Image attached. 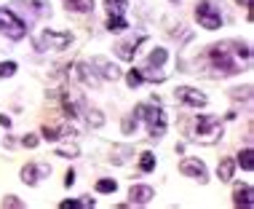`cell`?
I'll use <instances>...</instances> for the list:
<instances>
[{"label":"cell","instance_id":"6da1fadb","mask_svg":"<svg viewBox=\"0 0 254 209\" xmlns=\"http://www.w3.org/2000/svg\"><path fill=\"white\" fill-rule=\"evenodd\" d=\"M136 121H145L147 123V134L153 137H164L166 132V115H164V110H161V104L158 100H153V102H142V104H136Z\"/></svg>","mask_w":254,"mask_h":209},{"label":"cell","instance_id":"7a4b0ae2","mask_svg":"<svg viewBox=\"0 0 254 209\" xmlns=\"http://www.w3.org/2000/svg\"><path fill=\"white\" fill-rule=\"evenodd\" d=\"M222 137V123L214 115H198L195 118V140L204 142V145H214V142Z\"/></svg>","mask_w":254,"mask_h":209},{"label":"cell","instance_id":"3957f363","mask_svg":"<svg viewBox=\"0 0 254 209\" xmlns=\"http://www.w3.org/2000/svg\"><path fill=\"white\" fill-rule=\"evenodd\" d=\"M209 62H212V67H217L222 75L238 73V64L230 56V49H227V46H212L209 49Z\"/></svg>","mask_w":254,"mask_h":209},{"label":"cell","instance_id":"277c9868","mask_svg":"<svg viewBox=\"0 0 254 209\" xmlns=\"http://www.w3.org/2000/svg\"><path fill=\"white\" fill-rule=\"evenodd\" d=\"M0 30H3L11 41H22V38L27 35L24 22L14 14V11H8V8H0Z\"/></svg>","mask_w":254,"mask_h":209},{"label":"cell","instance_id":"5b68a950","mask_svg":"<svg viewBox=\"0 0 254 209\" xmlns=\"http://www.w3.org/2000/svg\"><path fill=\"white\" fill-rule=\"evenodd\" d=\"M195 19H198V24L206 27V30H219L222 27V16H219V11L214 8L209 0H201V3L195 5Z\"/></svg>","mask_w":254,"mask_h":209},{"label":"cell","instance_id":"8992f818","mask_svg":"<svg viewBox=\"0 0 254 209\" xmlns=\"http://www.w3.org/2000/svg\"><path fill=\"white\" fill-rule=\"evenodd\" d=\"M70 32H54V30H45L41 35V41H38V49L45 51V49H67L70 46Z\"/></svg>","mask_w":254,"mask_h":209},{"label":"cell","instance_id":"52a82bcc","mask_svg":"<svg viewBox=\"0 0 254 209\" xmlns=\"http://www.w3.org/2000/svg\"><path fill=\"white\" fill-rule=\"evenodd\" d=\"M179 172L185 174V177H195V180L206 182V164L198 161V158H185L179 164Z\"/></svg>","mask_w":254,"mask_h":209},{"label":"cell","instance_id":"ba28073f","mask_svg":"<svg viewBox=\"0 0 254 209\" xmlns=\"http://www.w3.org/2000/svg\"><path fill=\"white\" fill-rule=\"evenodd\" d=\"M177 100L179 102H185V104H190V107H204L206 102V94H201V91H195V89H190V86H179L177 89Z\"/></svg>","mask_w":254,"mask_h":209},{"label":"cell","instance_id":"9c48e42d","mask_svg":"<svg viewBox=\"0 0 254 209\" xmlns=\"http://www.w3.org/2000/svg\"><path fill=\"white\" fill-rule=\"evenodd\" d=\"M128 199H131V204H150L155 199V191L150 185H131Z\"/></svg>","mask_w":254,"mask_h":209},{"label":"cell","instance_id":"30bf717a","mask_svg":"<svg viewBox=\"0 0 254 209\" xmlns=\"http://www.w3.org/2000/svg\"><path fill=\"white\" fill-rule=\"evenodd\" d=\"M254 191H252V185H238L236 191H233V204L236 207H244V209H252L254 207Z\"/></svg>","mask_w":254,"mask_h":209},{"label":"cell","instance_id":"8fae6325","mask_svg":"<svg viewBox=\"0 0 254 209\" xmlns=\"http://www.w3.org/2000/svg\"><path fill=\"white\" fill-rule=\"evenodd\" d=\"M233 172H236V161H233V158H222V161H219L217 177L222 180V182H230L233 180Z\"/></svg>","mask_w":254,"mask_h":209},{"label":"cell","instance_id":"7c38bea8","mask_svg":"<svg viewBox=\"0 0 254 209\" xmlns=\"http://www.w3.org/2000/svg\"><path fill=\"white\" fill-rule=\"evenodd\" d=\"M136 43H139V41H126V43H118V46H115V54H118L121 59L131 62V59H134V54H136Z\"/></svg>","mask_w":254,"mask_h":209},{"label":"cell","instance_id":"4fadbf2b","mask_svg":"<svg viewBox=\"0 0 254 209\" xmlns=\"http://www.w3.org/2000/svg\"><path fill=\"white\" fill-rule=\"evenodd\" d=\"M164 62H166V49H155V51H150L145 70H153V67L158 70V67H164Z\"/></svg>","mask_w":254,"mask_h":209},{"label":"cell","instance_id":"5bb4252c","mask_svg":"<svg viewBox=\"0 0 254 209\" xmlns=\"http://www.w3.org/2000/svg\"><path fill=\"white\" fill-rule=\"evenodd\" d=\"M94 64H96V67H102V75H105L107 81H118V78H121V70L115 67V64H110L107 59H96Z\"/></svg>","mask_w":254,"mask_h":209},{"label":"cell","instance_id":"9a60e30c","mask_svg":"<svg viewBox=\"0 0 254 209\" xmlns=\"http://www.w3.org/2000/svg\"><path fill=\"white\" fill-rule=\"evenodd\" d=\"M41 172H45V166H41V169H38V166H24L22 169V182H27V185H35V182H38V174H41Z\"/></svg>","mask_w":254,"mask_h":209},{"label":"cell","instance_id":"2e32d148","mask_svg":"<svg viewBox=\"0 0 254 209\" xmlns=\"http://www.w3.org/2000/svg\"><path fill=\"white\" fill-rule=\"evenodd\" d=\"M75 73H78V78H81L86 86H96V83H99V81H96V75L91 73V67H86V64H78Z\"/></svg>","mask_w":254,"mask_h":209},{"label":"cell","instance_id":"e0dca14e","mask_svg":"<svg viewBox=\"0 0 254 209\" xmlns=\"http://www.w3.org/2000/svg\"><path fill=\"white\" fill-rule=\"evenodd\" d=\"M70 11H78V14H86V11L94 8V0H64Z\"/></svg>","mask_w":254,"mask_h":209},{"label":"cell","instance_id":"ac0fdd59","mask_svg":"<svg viewBox=\"0 0 254 209\" xmlns=\"http://www.w3.org/2000/svg\"><path fill=\"white\" fill-rule=\"evenodd\" d=\"M110 16H123L126 14V0H105Z\"/></svg>","mask_w":254,"mask_h":209},{"label":"cell","instance_id":"d6986e66","mask_svg":"<svg viewBox=\"0 0 254 209\" xmlns=\"http://www.w3.org/2000/svg\"><path fill=\"white\" fill-rule=\"evenodd\" d=\"M238 164L244 166L246 172H252V169H254V150H252V148L241 150V156H238Z\"/></svg>","mask_w":254,"mask_h":209},{"label":"cell","instance_id":"ffe728a7","mask_svg":"<svg viewBox=\"0 0 254 209\" xmlns=\"http://www.w3.org/2000/svg\"><path fill=\"white\" fill-rule=\"evenodd\" d=\"M126 27H128V22H126L123 16H110V19H107V30H110V32H123Z\"/></svg>","mask_w":254,"mask_h":209},{"label":"cell","instance_id":"44dd1931","mask_svg":"<svg viewBox=\"0 0 254 209\" xmlns=\"http://www.w3.org/2000/svg\"><path fill=\"white\" fill-rule=\"evenodd\" d=\"M115 191H118V182H115V180H99V182H96V193H115Z\"/></svg>","mask_w":254,"mask_h":209},{"label":"cell","instance_id":"7402d4cb","mask_svg":"<svg viewBox=\"0 0 254 209\" xmlns=\"http://www.w3.org/2000/svg\"><path fill=\"white\" fill-rule=\"evenodd\" d=\"M139 169H142V172H153V169H155V156L153 153H142Z\"/></svg>","mask_w":254,"mask_h":209},{"label":"cell","instance_id":"603a6c76","mask_svg":"<svg viewBox=\"0 0 254 209\" xmlns=\"http://www.w3.org/2000/svg\"><path fill=\"white\" fill-rule=\"evenodd\" d=\"M56 156H62V158H75V156H78V145H62V148H56Z\"/></svg>","mask_w":254,"mask_h":209},{"label":"cell","instance_id":"cb8c5ba5","mask_svg":"<svg viewBox=\"0 0 254 209\" xmlns=\"http://www.w3.org/2000/svg\"><path fill=\"white\" fill-rule=\"evenodd\" d=\"M142 81H145V78H142V70H131V73L126 75V83H128V86H131V89H136V86H139Z\"/></svg>","mask_w":254,"mask_h":209},{"label":"cell","instance_id":"d4e9b609","mask_svg":"<svg viewBox=\"0 0 254 209\" xmlns=\"http://www.w3.org/2000/svg\"><path fill=\"white\" fill-rule=\"evenodd\" d=\"M16 73V64L14 62H0V78H8Z\"/></svg>","mask_w":254,"mask_h":209},{"label":"cell","instance_id":"484cf974","mask_svg":"<svg viewBox=\"0 0 254 209\" xmlns=\"http://www.w3.org/2000/svg\"><path fill=\"white\" fill-rule=\"evenodd\" d=\"M43 137L48 142H56V140H59V129H56V126H43Z\"/></svg>","mask_w":254,"mask_h":209},{"label":"cell","instance_id":"4316f807","mask_svg":"<svg viewBox=\"0 0 254 209\" xmlns=\"http://www.w3.org/2000/svg\"><path fill=\"white\" fill-rule=\"evenodd\" d=\"M252 97V86H244V89H233V100H249Z\"/></svg>","mask_w":254,"mask_h":209},{"label":"cell","instance_id":"83f0119b","mask_svg":"<svg viewBox=\"0 0 254 209\" xmlns=\"http://www.w3.org/2000/svg\"><path fill=\"white\" fill-rule=\"evenodd\" d=\"M3 207H14V209H22L24 204H22V201L16 199V196H5V199H3Z\"/></svg>","mask_w":254,"mask_h":209},{"label":"cell","instance_id":"f1b7e54d","mask_svg":"<svg viewBox=\"0 0 254 209\" xmlns=\"http://www.w3.org/2000/svg\"><path fill=\"white\" fill-rule=\"evenodd\" d=\"M102 115H99V110H88V123H94V126H102Z\"/></svg>","mask_w":254,"mask_h":209},{"label":"cell","instance_id":"f546056e","mask_svg":"<svg viewBox=\"0 0 254 209\" xmlns=\"http://www.w3.org/2000/svg\"><path fill=\"white\" fill-rule=\"evenodd\" d=\"M131 129H136V115H134V118H126V121H123V132L131 134Z\"/></svg>","mask_w":254,"mask_h":209},{"label":"cell","instance_id":"4dcf8cb0","mask_svg":"<svg viewBox=\"0 0 254 209\" xmlns=\"http://www.w3.org/2000/svg\"><path fill=\"white\" fill-rule=\"evenodd\" d=\"M22 142H24V148H35V145H38V137H35V134H27Z\"/></svg>","mask_w":254,"mask_h":209},{"label":"cell","instance_id":"1f68e13d","mask_svg":"<svg viewBox=\"0 0 254 209\" xmlns=\"http://www.w3.org/2000/svg\"><path fill=\"white\" fill-rule=\"evenodd\" d=\"M64 185H67V188L75 185V172H67V174H64Z\"/></svg>","mask_w":254,"mask_h":209},{"label":"cell","instance_id":"d6a6232c","mask_svg":"<svg viewBox=\"0 0 254 209\" xmlns=\"http://www.w3.org/2000/svg\"><path fill=\"white\" fill-rule=\"evenodd\" d=\"M0 123H3L5 129H8V126H11V118H8V115H0Z\"/></svg>","mask_w":254,"mask_h":209},{"label":"cell","instance_id":"836d02e7","mask_svg":"<svg viewBox=\"0 0 254 209\" xmlns=\"http://www.w3.org/2000/svg\"><path fill=\"white\" fill-rule=\"evenodd\" d=\"M174 3H179V0H174Z\"/></svg>","mask_w":254,"mask_h":209}]
</instances>
